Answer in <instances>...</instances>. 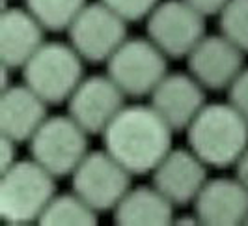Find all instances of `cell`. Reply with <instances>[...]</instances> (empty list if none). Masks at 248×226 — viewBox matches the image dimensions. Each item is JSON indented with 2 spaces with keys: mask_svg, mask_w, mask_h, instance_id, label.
Returning a JSON list of instances; mask_svg holds the SVG:
<instances>
[{
  "mask_svg": "<svg viewBox=\"0 0 248 226\" xmlns=\"http://www.w3.org/2000/svg\"><path fill=\"white\" fill-rule=\"evenodd\" d=\"M172 127L149 105H125L101 137L107 150L133 176L151 174L172 150Z\"/></svg>",
  "mask_w": 248,
  "mask_h": 226,
  "instance_id": "cell-1",
  "label": "cell"
},
{
  "mask_svg": "<svg viewBox=\"0 0 248 226\" xmlns=\"http://www.w3.org/2000/svg\"><path fill=\"white\" fill-rule=\"evenodd\" d=\"M188 150L209 168L235 166L248 146V122L226 103H209L186 127Z\"/></svg>",
  "mask_w": 248,
  "mask_h": 226,
  "instance_id": "cell-2",
  "label": "cell"
},
{
  "mask_svg": "<svg viewBox=\"0 0 248 226\" xmlns=\"http://www.w3.org/2000/svg\"><path fill=\"white\" fill-rule=\"evenodd\" d=\"M56 178L34 161H17L0 172V219L8 225L39 223L56 194Z\"/></svg>",
  "mask_w": 248,
  "mask_h": 226,
  "instance_id": "cell-3",
  "label": "cell"
},
{
  "mask_svg": "<svg viewBox=\"0 0 248 226\" xmlns=\"http://www.w3.org/2000/svg\"><path fill=\"white\" fill-rule=\"evenodd\" d=\"M69 43L45 41L23 65V82L47 105L67 103L84 79V65Z\"/></svg>",
  "mask_w": 248,
  "mask_h": 226,
  "instance_id": "cell-4",
  "label": "cell"
},
{
  "mask_svg": "<svg viewBox=\"0 0 248 226\" xmlns=\"http://www.w3.org/2000/svg\"><path fill=\"white\" fill-rule=\"evenodd\" d=\"M30 159L54 178L71 176L88 155V133L69 114L49 116L28 140Z\"/></svg>",
  "mask_w": 248,
  "mask_h": 226,
  "instance_id": "cell-5",
  "label": "cell"
},
{
  "mask_svg": "<svg viewBox=\"0 0 248 226\" xmlns=\"http://www.w3.org/2000/svg\"><path fill=\"white\" fill-rule=\"evenodd\" d=\"M168 56L148 38L125 39L107 60V75L127 97H149L168 73Z\"/></svg>",
  "mask_w": 248,
  "mask_h": 226,
  "instance_id": "cell-6",
  "label": "cell"
},
{
  "mask_svg": "<svg viewBox=\"0 0 248 226\" xmlns=\"http://www.w3.org/2000/svg\"><path fill=\"white\" fill-rule=\"evenodd\" d=\"M146 34L168 58H186L205 36V17L185 0H164L148 15Z\"/></svg>",
  "mask_w": 248,
  "mask_h": 226,
  "instance_id": "cell-7",
  "label": "cell"
},
{
  "mask_svg": "<svg viewBox=\"0 0 248 226\" xmlns=\"http://www.w3.org/2000/svg\"><path fill=\"white\" fill-rule=\"evenodd\" d=\"M133 174L125 170L107 150L88 151L71 174L73 193L97 213L114 211L131 189Z\"/></svg>",
  "mask_w": 248,
  "mask_h": 226,
  "instance_id": "cell-8",
  "label": "cell"
},
{
  "mask_svg": "<svg viewBox=\"0 0 248 226\" xmlns=\"http://www.w3.org/2000/svg\"><path fill=\"white\" fill-rule=\"evenodd\" d=\"M65 32L69 45L84 62L107 64L127 39V23L103 2H92L82 8Z\"/></svg>",
  "mask_w": 248,
  "mask_h": 226,
  "instance_id": "cell-9",
  "label": "cell"
},
{
  "mask_svg": "<svg viewBox=\"0 0 248 226\" xmlns=\"http://www.w3.org/2000/svg\"><path fill=\"white\" fill-rule=\"evenodd\" d=\"M125 97L108 75L84 77L67 99V114L88 135H101L125 107Z\"/></svg>",
  "mask_w": 248,
  "mask_h": 226,
  "instance_id": "cell-10",
  "label": "cell"
},
{
  "mask_svg": "<svg viewBox=\"0 0 248 226\" xmlns=\"http://www.w3.org/2000/svg\"><path fill=\"white\" fill-rule=\"evenodd\" d=\"M188 73L205 90H228L245 69V52L222 34L203 36L186 56Z\"/></svg>",
  "mask_w": 248,
  "mask_h": 226,
  "instance_id": "cell-11",
  "label": "cell"
},
{
  "mask_svg": "<svg viewBox=\"0 0 248 226\" xmlns=\"http://www.w3.org/2000/svg\"><path fill=\"white\" fill-rule=\"evenodd\" d=\"M207 164L192 150H172L151 172V185L174 208H185L196 200L207 183Z\"/></svg>",
  "mask_w": 248,
  "mask_h": 226,
  "instance_id": "cell-12",
  "label": "cell"
},
{
  "mask_svg": "<svg viewBox=\"0 0 248 226\" xmlns=\"http://www.w3.org/2000/svg\"><path fill=\"white\" fill-rule=\"evenodd\" d=\"M205 105V88L190 73H166L149 94V107L174 133L186 131Z\"/></svg>",
  "mask_w": 248,
  "mask_h": 226,
  "instance_id": "cell-13",
  "label": "cell"
},
{
  "mask_svg": "<svg viewBox=\"0 0 248 226\" xmlns=\"http://www.w3.org/2000/svg\"><path fill=\"white\" fill-rule=\"evenodd\" d=\"M192 206L200 225H245L248 221V189L237 178L207 179Z\"/></svg>",
  "mask_w": 248,
  "mask_h": 226,
  "instance_id": "cell-14",
  "label": "cell"
},
{
  "mask_svg": "<svg viewBox=\"0 0 248 226\" xmlns=\"http://www.w3.org/2000/svg\"><path fill=\"white\" fill-rule=\"evenodd\" d=\"M47 103L23 84H12L0 96V135L21 144L34 137L49 118Z\"/></svg>",
  "mask_w": 248,
  "mask_h": 226,
  "instance_id": "cell-15",
  "label": "cell"
},
{
  "mask_svg": "<svg viewBox=\"0 0 248 226\" xmlns=\"http://www.w3.org/2000/svg\"><path fill=\"white\" fill-rule=\"evenodd\" d=\"M47 30L26 8H4L0 15V60L13 71L23 69L43 43Z\"/></svg>",
  "mask_w": 248,
  "mask_h": 226,
  "instance_id": "cell-16",
  "label": "cell"
},
{
  "mask_svg": "<svg viewBox=\"0 0 248 226\" xmlns=\"http://www.w3.org/2000/svg\"><path fill=\"white\" fill-rule=\"evenodd\" d=\"M174 206L153 185L131 187L114 208V223L124 226L170 225L174 223Z\"/></svg>",
  "mask_w": 248,
  "mask_h": 226,
  "instance_id": "cell-17",
  "label": "cell"
},
{
  "mask_svg": "<svg viewBox=\"0 0 248 226\" xmlns=\"http://www.w3.org/2000/svg\"><path fill=\"white\" fill-rule=\"evenodd\" d=\"M97 211L92 210L86 202L75 193L65 194H54L49 206L39 219V225H95L97 223Z\"/></svg>",
  "mask_w": 248,
  "mask_h": 226,
  "instance_id": "cell-18",
  "label": "cell"
},
{
  "mask_svg": "<svg viewBox=\"0 0 248 226\" xmlns=\"http://www.w3.org/2000/svg\"><path fill=\"white\" fill-rule=\"evenodd\" d=\"M88 0H25V8L47 32H63L82 12Z\"/></svg>",
  "mask_w": 248,
  "mask_h": 226,
  "instance_id": "cell-19",
  "label": "cell"
},
{
  "mask_svg": "<svg viewBox=\"0 0 248 226\" xmlns=\"http://www.w3.org/2000/svg\"><path fill=\"white\" fill-rule=\"evenodd\" d=\"M217 17L220 34L248 54V0H230Z\"/></svg>",
  "mask_w": 248,
  "mask_h": 226,
  "instance_id": "cell-20",
  "label": "cell"
},
{
  "mask_svg": "<svg viewBox=\"0 0 248 226\" xmlns=\"http://www.w3.org/2000/svg\"><path fill=\"white\" fill-rule=\"evenodd\" d=\"M114 13H118L125 23H138L148 19V15L161 0H99Z\"/></svg>",
  "mask_w": 248,
  "mask_h": 226,
  "instance_id": "cell-21",
  "label": "cell"
},
{
  "mask_svg": "<svg viewBox=\"0 0 248 226\" xmlns=\"http://www.w3.org/2000/svg\"><path fill=\"white\" fill-rule=\"evenodd\" d=\"M226 92H228V103L248 122V67H245L237 75V79Z\"/></svg>",
  "mask_w": 248,
  "mask_h": 226,
  "instance_id": "cell-22",
  "label": "cell"
},
{
  "mask_svg": "<svg viewBox=\"0 0 248 226\" xmlns=\"http://www.w3.org/2000/svg\"><path fill=\"white\" fill-rule=\"evenodd\" d=\"M0 140H2V146H0V172L8 170L12 164H15L19 159H17V142H13L12 138L2 137L0 135Z\"/></svg>",
  "mask_w": 248,
  "mask_h": 226,
  "instance_id": "cell-23",
  "label": "cell"
},
{
  "mask_svg": "<svg viewBox=\"0 0 248 226\" xmlns=\"http://www.w3.org/2000/svg\"><path fill=\"white\" fill-rule=\"evenodd\" d=\"M185 2L203 17H209V15H218L230 0H185Z\"/></svg>",
  "mask_w": 248,
  "mask_h": 226,
  "instance_id": "cell-24",
  "label": "cell"
},
{
  "mask_svg": "<svg viewBox=\"0 0 248 226\" xmlns=\"http://www.w3.org/2000/svg\"><path fill=\"white\" fill-rule=\"evenodd\" d=\"M235 178L248 189V146L235 163Z\"/></svg>",
  "mask_w": 248,
  "mask_h": 226,
  "instance_id": "cell-25",
  "label": "cell"
},
{
  "mask_svg": "<svg viewBox=\"0 0 248 226\" xmlns=\"http://www.w3.org/2000/svg\"><path fill=\"white\" fill-rule=\"evenodd\" d=\"M247 225H248V221H247Z\"/></svg>",
  "mask_w": 248,
  "mask_h": 226,
  "instance_id": "cell-26",
  "label": "cell"
}]
</instances>
